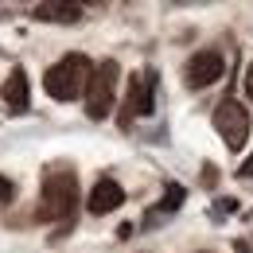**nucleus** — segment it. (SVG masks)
Here are the masks:
<instances>
[{"label": "nucleus", "mask_w": 253, "mask_h": 253, "mask_svg": "<svg viewBox=\"0 0 253 253\" xmlns=\"http://www.w3.org/2000/svg\"><path fill=\"white\" fill-rule=\"evenodd\" d=\"M234 253H250V246L246 242H234Z\"/></svg>", "instance_id": "nucleus-14"}, {"label": "nucleus", "mask_w": 253, "mask_h": 253, "mask_svg": "<svg viewBox=\"0 0 253 253\" xmlns=\"http://www.w3.org/2000/svg\"><path fill=\"white\" fill-rule=\"evenodd\" d=\"M74 203H78V183H74V171L70 168H47L43 175V199H39V222H70L74 214Z\"/></svg>", "instance_id": "nucleus-1"}, {"label": "nucleus", "mask_w": 253, "mask_h": 253, "mask_svg": "<svg viewBox=\"0 0 253 253\" xmlns=\"http://www.w3.org/2000/svg\"><path fill=\"white\" fill-rule=\"evenodd\" d=\"M86 78H90V59L86 55H63L59 63L43 74V90L55 97V101H74V97L86 90Z\"/></svg>", "instance_id": "nucleus-3"}, {"label": "nucleus", "mask_w": 253, "mask_h": 253, "mask_svg": "<svg viewBox=\"0 0 253 253\" xmlns=\"http://www.w3.org/2000/svg\"><path fill=\"white\" fill-rule=\"evenodd\" d=\"M32 16L39 20V24H78L82 20V8L74 4V0H51V4H35Z\"/></svg>", "instance_id": "nucleus-9"}, {"label": "nucleus", "mask_w": 253, "mask_h": 253, "mask_svg": "<svg viewBox=\"0 0 253 253\" xmlns=\"http://www.w3.org/2000/svg\"><path fill=\"white\" fill-rule=\"evenodd\" d=\"M125 203V191L121 183H113V179H97L94 191H90V199H86V207H90V214H109V211H117Z\"/></svg>", "instance_id": "nucleus-7"}, {"label": "nucleus", "mask_w": 253, "mask_h": 253, "mask_svg": "<svg viewBox=\"0 0 253 253\" xmlns=\"http://www.w3.org/2000/svg\"><path fill=\"white\" fill-rule=\"evenodd\" d=\"M0 97L8 101V109L12 113H28L32 109V86H28V74L16 66L8 78H4V90H0Z\"/></svg>", "instance_id": "nucleus-8"}, {"label": "nucleus", "mask_w": 253, "mask_h": 253, "mask_svg": "<svg viewBox=\"0 0 253 253\" xmlns=\"http://www.w3.org/2000/svg\"><path fill=\"white\" fill-rule=\"evenodd\" d=\"M117 82H121V66L113 63V59H101L97 66H90V78H86V117L105 121L113 113Z\"/></svg>", "instance_id": "nucleus-2"}, {"label": "nucleus", "mask_w": 253, "mask_h": 253, "mask_svg": "<svg viewBox=\"0 0 253 253\" xmlns=\"http://www.w3.org/2000/svg\"><path fill=\"white\" fill-rule=\"evenodd\" d=\"M246 90H250V97H253V59H250V70H246Z\"/></svg>", "instance_id": "nucleus-13"}, {"label": "nucleus", "mask_w": 253, "mask_h": 253, "mask_svg": "<svg viewBox=\"0 0 253 253\" xmlns=\"http://www.w3.org/2000/svg\"><path fill=\"white\" fill-rule=\"evenodd\" d=\"M12 195H16V183L0 175V203H12Z\"/></svg>", "instance_id": "nucleus-11"}, {"label": "nucleus", "mask_w": 253, "mask_h": 253, "mask_svg": "<svg viewBox=\"0 0 253 253\" xmlns=\"http://www.w3.org/2000/svg\"><path fill=\"white\" fill-rule=\"evenodd\" d=\"M183 195H187V191L179 187V183H168V191H164V203H160L156 211H148V222H156L160 214H171V211H179V203H183Z\"/></svg>", "instance_id": "nucleus-10"}, {"label": "nucleus", "mask_w": 253, "mask_h": 253, "mask_svg": "<svg viewBox=\"0 0 253 253\" xmlns=\"http://www.w3.org/2000/svg\"><path fill=\"white\" fill-rule=\"evenodd\" d=\"M222 74H226V59H222L218 51H199L183 66V86L187 90H207V86L218 82Z\"/></svg>", "instance_id": "nucleus-6"}, {"label": "nucleus", "mask_w": 253, "mask_h": 253, "mask_svg": "<svg viewBox=\"0 0 253 253\" xmlns=\"http://www.w3.org/2000/svg\"><path fill=\"white\" fill-rule=\"evenodd\" d=\"M214 128L222 132V140H226L230 152H242L246 140H250V128H253L250 109H246L242 101H234V97L218 101V109H214Z\"/></svg>", "instance_id": "nucleus-5"}, {"label": "nucleus", "mask_w": 253, "mask_h": 253, "mask_svg": "<svg viewBox=\"0 0 253 253\" xmlns=\"http://www.w3.org/2000/svg\"><path fill=\"white\" fill-rule=\"evenodd\" d=\"M0 16H4V12H0Z\"/></svg>", "instance_id": "nucleus-15"}, {"label": "nucleus", "mask_w": 253, "mask_h": 253, "mask_svg": "<svg viewBox=\"0 0 253 253\" xmlns=\"http://www.w3.org/2000/svg\"><path fill=\"white\" fill-rule=\"evenodd\" d=\"M156 86H160L156 70H136V74L128 78L125 105H121V113H117L121 128H125L132 117H148V113H156Z\"/></svg>", "instance_id": "nucleus-4"}, {"label": "nucleus", "mask_w": 253, "mask_h": 253, "mask_svg": "<svg viewBox=\"0 0 253 253\" xmlns=\"http://www.w3.org/2000/svg\"><path fill=\"white\" fill-rule=\"evenodd\" d=\"M238 175H242V179H250V175H253V152H250V160L238 168Z\"/></svg>", "instance_id": "nucleus-12"}]
</instances>
